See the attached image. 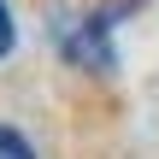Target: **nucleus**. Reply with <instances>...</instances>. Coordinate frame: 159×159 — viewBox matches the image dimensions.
I'll use <instances>...</instances> for the list:
<instances>
[{"label": "nucleus", "instance_id": "obj_1", "mask_svg": "<svg viewBox=\"0 0 159 159\" xmlns=\"http://www.w3.org/2000/svg\"><path fill=\"white\" fill-rule=\"evenodd\" d=\"M0 159H35V148H30L12 124H0Z\"/></svg>", "mask_w": 159, "mask_h": 159}, {"label": "nucleus", "instance_id": "obj_2", "mask_svg": "<svg viewBox=\"0 0 159 159\" xmlns=\"http://www.w3.org/2000/svg\"><path fill=\"white\" fill-rule=\"evenodd\" d=\"M12 41H18V30H12V12H6V0H0V59L12 53Z\"/></svg>", "mask_w": 159, "mask_h": 159}]
</instances>
